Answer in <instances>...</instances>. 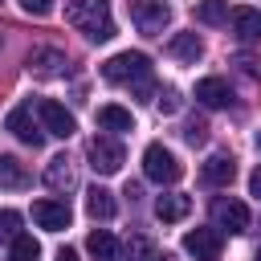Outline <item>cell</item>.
Here are the masks:
<instances>
[{
  "label": "cell",
  "mask_w": 261,
  "mask_h": 261,
  "mask_svg": "<svg viewBox=\"0 0 261 261\" xmlns=\"http://www.w3.org/2000/svg\"><path fill=\"white\" fill-rule=\"evenodd\" d=\"M232 29L241 41H261V12L257 8H237L232 12Z\"/></svg>",
  "instance_id": "cell-17"
},
{
  "label": "cell",
  "mask_w": 261,
  "mask_h": 261,
  "mask_svg": "<svg viewBox=\"0 0 261 261\" xmlns=\"http://www.w3.org/2000/svg\"><path fill=\"white\" fill-rule=\"evenodd\" d=\"M155 106H159V114H179L184 98H179V90H175V86H163V90L155 94Z\"/></svg>",
  "instance_id": "cell-23"
},
{
  "label": "cell",
  "mask_w": 261,
  "mask_h": 261,
  "mask_svg": "<svg viewBox=\"0 0 261 261\" xmlns=\"http://www.w3.org/2000/svg\"><path fill=\"white\" fill-rule=\"evenodd\" d=\"M249 192H253V196H261V167L249 175Z\"/></svg>",
  "instance_id": "cell-28"
},
{
  "label": "cell",
  "mask_w": 261,
  "mask_h": 261,
  "mask_svg": "<svg viewBox=\"0 0 261 261\" xmlns=\"http://www.w3.org/2000/svg\"><path fill=\"white\" fill-rule=\"evenodd\" d=\"M33 220L45 232H61V228H69V204L65 200H37L33 204Z\"/></svg>",
  "instance_id": "cell-9"
},
{
  "label": "cell",
  "mask_w": 261,
  "mask_h": 261,
  "mask_svg": "<svg viewBox=\"0 0 261 261\" xmlns=\"http://www.w3.org/2000/svg\"><path fill=\"white\" fill-rule=\"evenodd\" d=\"M102 77L114 82V86H130L139 98L151 102V57H147V53H139V49L114 53V57L102 65Z\"/></svg>",
  "instance_id": "cell-1"
},
{
  "label": "cell",
  "mask_w": 261,
  "mask_h": 261,
  "mask_svg": "<svg viewBox=\"0 0 261 261\" xmlns=\"http://www.w3.org/2000/svg\"><path fill=\"white\" fill-rule=\"evenodd\" d=\"M86 249H90L98 261H114V257H118V241H114L106 228H94V232L86 237Z\"/></svg>",
  "instance_id": "cell-19"
},
{
  "label": "cell",
  "mask_w": 261,
  "mask_h": 261,
  "mask_svg": "<svg viewBox=\"0 0 261 261\" xmlns=\"http://www.w3.org/2000/svg\"><path fill=\"white\" fill-rule=\"evenodd\" d=\"M257 151H261V130H257Z\"/></svg>",
  "instance_id": "cell-30"
},
{
  "label": "cell",
  "mask_w": 261,
  "mask_h": 261,
  "mask_svg": "<svg viewBox=\"0 0 261 261\" xmlns=\"http://www.w3.org/2000/svg\"><path fill=\"white\" fill-rule=\"evenodd\" d=\"M167 53H171L175 61H188V65H196V61L204 57V41H200L196 33H175V37H171V45H167Z\"/></svg>",
  "instance_id": "cell-12"
},
{
  "label": "cell",
  "mask_w": 261,
  "mask_h": 261,
  "mask_svg": "<svg viewBox=\"0 0 261 261\" xmlns=\"http://www.w3.org/2000/svg\"><path fill=\"white\" fill-rule=\"evenodd\" d=\"M212 216H216V224L228 228V232H245V228H249V208H245L241 200L220 196V200L212 204Z\"/></svg>",
  "instance_id": "cell-10"
},
{
  "label": "cell",
  "mask_w": 261,
  "mask_h": 261,
  "mask_svg": "<svg viewBox=\"0 0 261 261\" xmlns=\"http://www.w3.org/2000/svg\"><path fill=\"white\" fill-rule=\"evenodd\" d=\"M57 261H77V253H73V249H61V253H57Z\"/></svg>",
  "instance_id": "cell-29"
},
{
  "label": "cell",
  "mask_w": 261,
  "mask_h": 261,
  "mask_svg": "<svg viewBox=\"0 0 261 261\" xmlns=\"http://www.w3.org/2000/svg\"><path fill=\"white\" fill-rule=\"evenodd\" d=\"M196 102H204V106L220 110V106H228V102H232V90H228L220 77H200V82H196Z\"/></svg>",
  "instance_id": "cell-11"
},
{
  "label": "cell",
  "mask_w": 261,
  "mask_h": 261,
  "mask_svg": "<svg viewBox=\"0 0 261 261\" xmlns=\"http://www.w3.org/2000/svg\"><path fill=\"white\" fill-rule=\"evenodd\" d=\"M20 8H24L29 16H49V12H53V0H20Z\"/></svg>",
  "instance_id": "cell-27"
},
{
  "label": "cell",
  "mask_w": 261,
  "mask_h": 261,
  "mask_svg": "<svg viewBox=\"0 0 261 261\" xmlns=\"http://www.w3.org/2000/svg\"><path fill=\"white\" fill-rule=\"evenodd\" d=\"M4 126H8L24 147H41V143H45V126H37V122H33V102H20L16 110H8Z\"/></svg>",
  "instance_id": "cell-5"
},
{
  "label": "cell",
  "mask_w": 261,
  "mask_h": 261,
  "mask_svg": "<svg viewBox=\"0 0 261 261\" xmlns=\"http://www.w3.org/2000/svg\"><path fill=\"white\" fill-rule=\"evenodd\" d=\"M65 20L77 33H86L90 41H110L114 37V16H110L106 0H69L65 4Z\"/></svg>",
  "instance_id": "cell-2"
},
{
  "label": "cell",
  "mask_w": 261,
  "mask_h": 261,
  "mask_svg": "<svg viewBox=\"0 0 261 261\" xmlns=\"http://www.w3.org/2000/svg\"><path fill=\"white\" fill-rule=\"evenodd\" d=\"M45 184L49 188H73V167H69V159L65 155H57V159H49V167H45Z\"/></svg>",
  "instance_id": "cell-20"
},
{
  "label": "cell",
  "mask_w": 261,
  "mask_h": 261,
  "mask_svg": "<svg viewBox=\"0 0 261 261\" xmlns=\"http://www.w3.org/2000/svg\"><path fill=\"white\" fill-rule=\"evenodd\" d=\"M0 179H4L8 188H20V184H24V167H20L12 155H0Z\"/></svg>",
  "instance_id": "cell-24"
},
{
  "label": "cell",
  "mask_w": 261,
  "mask_h": 261,
  "mask_svg": "<svg viewBox=\"0 0 261 261\" xmlns=\"http://www.w3.org/2000/svg\"><path fill=\"white\" fill-rule=\"evenodd\" d=\"M220 228H192L184 232V249L196 257V261H216L220 257Z\"/></svg>",
  "instance_id": "cell-8"
},
{
  "label": "cell",
  "mask_w": 261,
  "mask_h": 261,
  "mask_svg": "<svg viewBox=\"0 0 261 261\" xmlns=\"http://www.w3.org/2000/svg\"><path fill=\"white\" fill-rule=\"evenodd\" d=\"M37 257H41V245L29 232H20L16 241H8V261H37Z\"/></svg>",
  "instance_id": "cell-22"
},
{
  "label": "cell",
  "mask_w": 261,
  "mask_h": 261,
  "mask_svg": "<svg viewBox=\"0 0 261 261\" xmlns=\"http://www.w3.org/2000/svg\"><path fill=\"white\" fill-rule=\"evenodd\" d=\"M188 208H192V200H188V196H179V192H171V196H159V200H155V216H159L163 224L184 220V216H188Z\"/></svg>",
  "instance_id": "cell-14"
},
{
  "label": "cell",
  "mask_w": 261,
  "mask_h": 261,
  "mask_svg": "<svg viewBox=\"0 0 261 261\" xmlns=\"http://www.w3.org/2000/svg\"><path fill=\"white\" fill-rule=\"evenodd\" d=\"M29 65H33V73L57 77V73H65V53H61V49H33Z\"/></svg>",
  "instance_id": "cell-13"
},
{
  "label": "cell",
  "mask_w": 261,
  "mask_h": 261,
  "mask_svg": "<svg viewBox=\"0 0 261 261\" xmlns=\"http://www.w3.org/2000/svg\"><path fill=\"white\" fill-rule=\"evenodd\" d=\"M196 20L200 24H224L228 20V0H200L196 4Z\"/></svg>",
  "instance_id": "cell-21"
},
{
  "label": "cell",
  "mask_w": 261,
  "mask_h": 261,
  "mask_svg": "<svg viewBox=\"0 0 261 261\" xmlns=\"http://www.w3.org/2000/svg\"><path fill=\"white\" fill-rule=\"evenodd\" d=\"M253 261H261V253H257V257H253Z\"/></svg>",
  "instance_id": "cell-31"
},
{
  "label": "cell",
  "mask_w": 261,
  "mask_h": 261,
  "mask_svg": "<svg viewBox=\"0 0 261 261\" xmlns=\"http://www.w3.org/2000/svg\"><path fill=\"white\" fill-rule=\"evenodd\" d=\"M98 126L102 130H135V118H130V110H122V106H98Z\"/></svg>",
  "instance_id": "cell-18"
},
{
  "label": "cell",
  "mask_w": 261,
  "mask_h": 261,
  "mask_svg": "<svg viewBox=\"0 0 261 261\" xmlns=\"http://www.w3.org/2000/svg\"><path fill=\"white\" fill-rule=\"evenodd\" d=\"M126 8H130V20L139 24V33H147V37H159L171 20V8L163 0H126Z\"/></svg>",
  "instance_id": "cell-4"
},
{
  "label": "cell",
  "mask_w": 261,
  "mask_h": 261,
  "mask_svg": "<svg viewBox=\"0 0 261 261\" xmlns=\"http://www.w3.org/2000/svg\"><path fill=\"white\" fill-rule=\"evenodd\" d=\"M143 171H147V179H155V184H175V179L184 175V163H179L163 143H151V147L143 151Z\"/></svg>",
  "instance_id": "cell-3"
},
{
  "label": "cell",
  "mask_w": 261,
  "mask_h": 261,
  "mask_svg": "<svg viewBox=\"0 0 261 261\" xmlns=\"http://www.w3.org/2000/svg\"><path fill=\"white\" fill-rule=\"evenodd\" d=\"M232 175H237V163H232V155H212V159L204 163V179H208L212 188H224V184H232Z\"/></svg>",
  "instance_id": "cell-15"
},
{
  "label": "cell",
  "mask_w": 261,
  "mask_h": 261,
  "mask_svg": "<svg viewBox=\"0 0 261 261\" xmlns=\"http://www.w3.org/2000/svg\"><path fill=\"white\" fill-rule=\"evenodd\" d=\"M184 139H188L192 147H200V143L208 139V126H204V122H188V126H184Z\"/></svg>",
  "instance_id": "cell-26"
},
{
  "label": "cell",
  "mask_w": 261,
  "mask_h": 261,
  "mask_svg": "<svg viewBox=\"0 0 261 261\" xmlns=\"http://www.w3.org/2000/svg\"><path fill=\"white\" fill-rule=\"evenodd\" d=\"M86 212H90L94 220H110V216L118 212V204H114V196H110L106 188H90V192H86Z\"/></svg>",
  "instance_id": "cell-16"
},
{
  "label": "cell",
  "mask_w": 261,
  "mask_h": 261,
  "mask_svg": "<svg viewBox=\"0 0 261 261\" xmlns=\"http://www.w3.org/2000/svg\"><path fill=\"white\" fill-rule=\"evenodd\" d=\"M16 237H20V212L4 208L0 212V241H16Z\"/></svg>",
  "instance_id": "cell-25"
},
{
  "label": "cell",
  "mask_w": 261,
  "mask_h": 261,
  "mask_svg": "<svg viewBox=\"0 0 261 261\" xmlns=\"http://www.w3.org/2000/svg\"><path fill=\"white\" fill-rule=\"evenodd\" d=\"M37 114H41V126H45L49 135H57V139H69V135L77 130L73 114H69L61 102H53V98H41V102H37Z\"/></svg>",
  "instance_id": "cell-7"
},
{
  "label": "cell",
  "mask_w": 261,
  "mask_h": 261,
  "mask_svg": "<svg viewBox=\"0 0 261 261\" xmlns=\"http://www.w3.org/2000/svg\"><path fill=\"white\" fill-rule=\"evenodd\" d=\"M122 163H126V155H122V143H114L110 135H98V139L90 143V167H94L98 175H114Z\"/></svg>",
  "instance_id": "cell-6"
}]
</instances>
